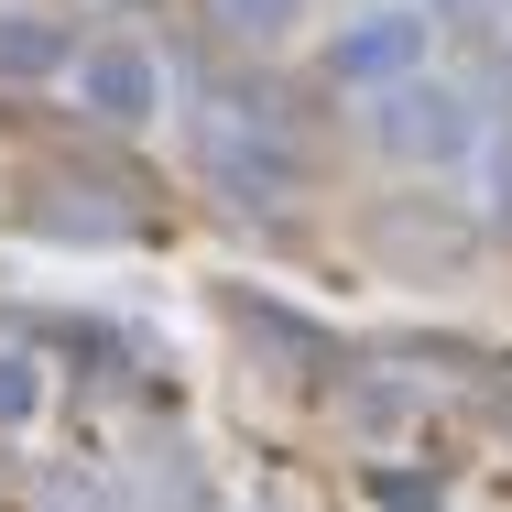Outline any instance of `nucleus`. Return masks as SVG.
<instances>
[{"label": "nucleus", "mask_w": 512, "mask_h": 512, "mask_svg": "<svg viewBox=\"0 0 512 512\" xmlns=\"http://www.w3.org/2000/svg\"><path fill=\"white\" fill-rule=\"evenodd\" d=\"M33 404V382H22V360H0V414H22Z\"/></svg>", "instance_id": "423d86ee"}, {"label": "nucleus", "mask_w": 512, "mask_h": 512, "mask_svg": "<svg viewBox=\"0 0 512 512\" xmlns=\"http://www.w3.org/2000/svg\"><path fill=\"white\" fill-rule=\"evenodd\" d=\"M77 44H66V22H44V11H0V77H55Z\"/></svg>", "instance_id": "20e7f679"}, {"label": "nucleus", "mask_w": 512, "mask_h": 512, "mask_svg": "<svg viewBox=\"0 0 512 512\" xmlns=\"http://www.w3.org/2000/svg\"><path fill=\"white\" fill-rule=\"evenodd\" d=\"M414 55H425V11H360L338 33V77H393Z\"/></svg>", "instance_id": "f03ea898"}, {"label": "nucleus", "mask_w": 512, "mask_h": 512, "mask_svg": "<svg viewBox=\"0 0 512 512\" xmlns=\"http://www.w3.org/2000/svg\"><path fill=\"white\" fill-rule=\"evenodd\" d=\"M425 11H469V0H425Z\"/></svg>", "instance_id": "0eeeda50"}, {"label": "nucleus", "mask_w": 512, "mask_h": 512, "mask_svg": "<svg viewBox=\"0 0 512 512\" xmlns=\"http://www.w3.org/2000/svg\"><path fill=\"white\" fill-rule=\"evenodd\" d=\"M382 131H393L404 153H458V142H469V120H458V99H447V88H404Z\"/></svg>", "instance_id": "7ed1b4c3"}, {"label": "nucleus", "mask_w": 512, "mask_h": 512, "mask_svg": "<svg viewBox=\"0 0 512 512\" xmlns=\"http://www.w3.org/2000/svg\"><path fill=\"white\" fill-rule=\"evenodd\" d=\"M218 11H229L240 33H295V22H306V0H218Z\"/></svg>", "instance_id": "39448f33"}, {"label": "nucleus", "mask_w": 512, "mask_h": 512, "mask_svg": "<svg viewBox=\"0 0 512 512\" xmlns=\"http://www.w3.org/2000/svg\"><path fill=\"white\" fill-rule=\"evenodd\" d=\"M77 88H88L99 120H142V109L164 99V77H153L142 44H88V55H77Z\"/></svg>", "instance_id": "f257e3e1"}]
</instances>
